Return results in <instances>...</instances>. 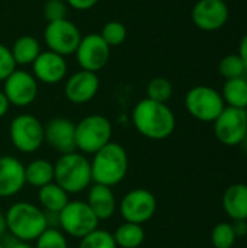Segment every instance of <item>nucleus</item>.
<instances>
[{
	"label": "nucleus",
	"instance_id": "obj_35",
	"mask_svg": "<svg viewBox=\"0 0 247 248\" xmlns=\"http://www.w3.org/2000/svg\"><path fill=\"white\" fill-rule=\"evenodd\" d=\"M236 238H242L247 235V221H233L231 224Z\"/></svg>",
	"mask_w": 247,
	"mask_h": 248
},
{
	"label": "nucleus",
	"instance_id": "obj_23",
	"mask_svg": "<svg viewBox=\"0 0 247 248\" xmlns=\"http://www.w3.org/2000/svg\"><path fill=\"white\" fill-rule=\"evenodd\" d=\"M10 52L13 55L16 65L17 64L19 65H28V64H32L36 60V57L41 54V45L35 36L22 35L13 42Z\"/></svg>",
	"mask_w": 247,
	"mask_h": 248
},
{
	"label": "nucleus",
	"instance_id": "obj_15",
	"mask_svg": "<svg viewBox=\"0 0 247 248\" xmlns=\"http://www.w3.org/2000/svg\"><path fill=\"white\" fill-rule=\"evenodd\" d=\"M76 124L63 116H55L44 125L45 142L58 154H68L76 150Z\"/></svg>",
	"mask_w": 247,
	"mask_h": 248
},
{
	"label": "nucleus",
	"instance_id": "obj_20",
	"mask_svg": "<svg viewBox=\"0 0 247 248\" xmlns=\"http://www.w3.org/2000/svg\"><path fill=\"white\" fill-rule=\"evenodd\" d=\"M223 208L233 221H247V185L229 186L223 195Z\"/></svg>",
	"mask_w": 247,
	"mask_h": 248
},
{
	"label": "nucleus",
	"instance_id": "obj_12",
	"mask_svg": "<svg viewBox=\"0 0 247 248\" xmlns=\"http://www.w3.org/2000/svg\"><path fill=\"white\" fill-rule=\"evenodd\" d=\"M76 60L82 70L99 73L106 67L111 57V46L99 33H87L82 36L76 49Z\"/></svg>",
	"mask_w": 247,
	"mask_h": 248
},
{
	"label": "nucleus",
	"instance_id": "obj_5",
	"mask_svg": "<svg viewBox=\"0 0 247 248\" xmlns=\"http://www.w3.org/2000/svg\"><path fill=\"white\" fill-rule=\"evenodd\" d=\"M76 150L82 154H95L111 142L112 124L103 115H89L76 124Z\"/></svg>",
	"mask_w": 247,
	"mask_h": 248
},
{
	"label": "nucleus",
	"instance_id": "obj_25",
	"mask_svg": "<svg viewBox=\"0 0 247 248\" xmlns=\"http://www.w3.org/2000/svg\"><path fill=\"white\" fill-rule=\"evenodd\" d=\"M112 235H114V240L116 243V247L138 248L144 243L146 231L138 224L124 222L115 230V232Z\"/></svg>",
	"mask_w": 247,
	"mask_h": 248
},
{
	"label": "nucleus",
	"instance_id": "obj_13",
	"mask_svg": "<svg viewBox=\"0 0 247 248\" xmlns=\"http://www.w3.org/2000/svg\"><path fill=\"white\" fill-rule=\"evenodd\" d=\"M3 83V93L13 106H29L38 96V81L25 70H15Z\"/></svg>",
	"mask_w": 247,
	"mask_h": 248
},
{
	"label": "nucleus",
	"instance_id": "obj_40",
	"mask_svg": "<svg viewBox=\"0 0 247 248\" xmlns=\"http://www.w3.org/2000/svg\"><path fill=\"white\" fill-rule=\"evenodd\" d=\"M240 145H242V147H243V148H245V150L247 151V135H246V138L242 141V144H240Z\"/></svg>",
	"mask_w": 247,
	"mask_h": 248
},
{
	"label": "nucleus",
	"instance_id": "obj_41",
	"mask_svg": "<svg viewBox=\"0 0 247 248\" xmlns=\"http://www.w3.org/2000/svg\"><path fill=\"white\" fill-rule=\"evenodd\" d=\"M0 248H4V246H3V244H1V243H0Z\"/></svg>",
	"mask_w": 247,
	"mask_h": 248
},
{
	"label": "nucleus",
	"instance_id": "obj_34",
	"mask_svg": "<svg viewBox=\"0 0 247 248\" xmlns=\"http://www.w3.org/2000/svg\"><path fill=\"white\" fill-rule=\"evenodd\" d=\"M66 3L76 10H89L99 3V0H66Z\"/></svg>",
	"mask_w": 247,
	"mask_h": 248
},
{
	"label": "nucleus",
	"instance_id": "obj_21",
	"mask_svg": "<svg viewBox=\"0 0 247 248\" xmlns=\"http://www.w3.org/2000/svg\"><path fill=\"white\" fill-rule=\"evenodd\" d=\"M38 201L41 208L47 214H57V215L70 202L68 193L63 187H60L55 182L48 183L41 189H38Z\"/></svg>",
	"mask_w": 247,
	"mask_h": 248
},
{
	"label": "nucleus",
	"instance_id": "obj_27",
	"mask_svg": "<svg viewBox=\"0 0 247 248\" xmlns=\"http://www.w3.org/2000/svg\"><path fill=\"white\" fill-rule=\"evenodd\" d=\"M102 39L112 48V46H119L125 42L127 39V28L122 22L119 20H109L103 25L100 33Z\"/></svg>",
	"mask_w": 247,
	"mask_h": 248
},
{
	"label": "nucleus",
	"instance_id": "obj_16",
	"mask_svg": "<svg viewBox=\"0 0 247 248\" xmlns=\"http://www.w3.org/2000/svg\"><path fill=\"white\" fill-rule=\"evenodd\" d=\"M99 87L100 81L98 73L80 70L67 78L64 84V96L70 103L84 105L98 94Z\"/></svg>",
	"mask_w": 247,
	"mask_h": 248
},
{
	"label": "nucleus",
	"instance_id": "obj_30",
	"mask_svg": "<svg viewBox=\"0 0 247 248\" xmlns=\"http://www.w3.org/2000/svg\"><path fill=\"white\" fill-rule=\"evenodd\" d=\"M35 248H68L67 237L61 230L48 227L35 240Z\"/></svg>",
	"mask_w": 247,
	"mask_h": 248
},
{
	"label": "nucleus",
	"instance_id": "obj_18",
	"mask_svg": "<svg viewBox=\"0 0 247 248\" xmlns=\"http://www.w3.org/2000/svg\"><path fill=\"white\" fill-rule=\"evenodd\" d=\"M25 166L13 155L0 157V198H12L25 187Z\"/></svg>",
	"mask_w": 247,
	"mask_h": 248
},
{
	"label": "nucleus",
	"instance_id": "obj_11",
	"mask_svg": "<svg viewBox=\"0 0 247 248\" xmlns=\"http://www.w3.org/2000/svg\"><path fill=\"white\" fill-rule=\"evenodd\" d=\"M82 36L79 28L68 19L48 22L44 29V41L48 49L63 57L76 52Z\"/></svg>",
	"mask_w": 247,
	"mask_h": 248
},
{
	"label": "nucleus",
	"instance_id": "obj_28",
	"mask_svg": "<svg viewBox=\"0 0 247 248\" xmlns=\"http://www.w3.org/2000/svg\"><path fill=\"white\" fill-rule=\"evenodd\" d=\"M218 71L226 80H230V78L243 77L246 73V67L239 54H230L221 58L218 64Z\"/></svg>",
	"mask_w": 247,
	"mask_h": 248
},
{
	"label": "nucleus",
	"instance_id": "obj_29",
	"mask_svg": "<svg viewBox=\"0 0 247 248\" xmlns=\"http://www.w3.org/2000/svg\"><path fill=\"white\" fill-rule=\"evenodd\" d=\"M79 248H118L114 235L105 230H95L86 237L80 238Z\"/></svg>",
	"mask_w": 247,
	"mask_h": 248
},
{
	"label": "nucleus",
	"instance_id": "obj_22",
	"mask_svg": "<svg viewBox=\"0 0 247 248\" xmlns=\"http://www.w3.org/2000/svg\"><path fill=\"white\" fill-rule=\"evenodd\" d=\"M26 185L41 189L42 186L54 182V164L45 158H35L25 166Z\"/></svg>",
	"mask_w": 247,
	"mask_h": 248
},
{
	"label": "nucleus",
	"instance_id": "obj_38",
	"mask_svg": "<svg viewBox=\"0 0 247 248\" xmlns=\"http://www.w3.org/2000/svg\"><path fill=\"white\" fill-rule=\"evenodd\" d=\"M3 246H4V244H3ZM4 248H35V247H32L29 243H23V241L13 240V243H12V244H9V246H4Z\"/></svg>",
	"mask_w": 247,
	"mask_h": 248
},
{
	"label": "nucleus",
	"instance_id": "obj_6",
	"mask_svg": "<svg viewBox=\"0 0 247 248\" xmlns=\"http://www.w3.org/2000/svg\"><path fill=\"white\" fill-rule=\"evenodd\" d=\"M9 138L19 153L32 154L45 144L44 124L31 113L17 115L10 122Z\"/></svg>",
	"mask_w": 247,
	"mask_h": 248
},
{
	"label": "nucleus",
	"instance_id": "obj_19",
	"mask_svg": "<svg viewBox=\"0 0 247 248\" xmlns=\"http://www.w3.org/2000/svg\"><path fill=\"white\" fill-rule=\"evenodd\" d=\"M86 203L92 209V212L96 215V218L100 221L111 219L118 208L116 198L112 192V187L103 186V185H92L87 192V201Z\"/></svg>",
	"mask_w": 247,
	"mask_h": 248
},
{
	"label": "nucleus",
	"instance_id": "obj_4",
	"mask_svg": "<svg viewBox=\"0 0 247 248\" xmlns=\"http://www.w3.org/2000/svg\"><path fill=\"white\" fill-rule=\"evenodd\" d=\"M54 182L68 195L89 189L93 182L90 161L79 151L60 155L54 164Z\"/></svg>",
	"mask_w": 247,
	"mask_h": 248
},
{
	"label": "nucleus",
	"instance_id": "obj_10",
	"mask_svg": "<svg viewBox=\"0 0 247 248\" xmlns=\"http://www.w3.org/2000/svg\"><path fill=\"white\" fill-rule=\"evenodd\" d=\"M157 209L156 196L147 189H132L119 202V214L125 222L143 225L150 221Z\"/></svg>",
	"mask_w": 247,
	"mask_h": 248
},
{
	"label": "nucleus",
	"instance_id": "obj_33",
	"mask_svg": "<svg viewBox=\"0 0 247 248\" xmlns=\"http://www.w3.org/2000/svg\"><path fill=\"white\" fill-rule=\"evenodd\" d=\"M16 70V62L10 52V48L0 44V81H4Z\"/></svg>",
	"mask_w": 247,
	"mask_h": 248
},
{
	"label": "nucleus",
	"instance_id": "obj_17",
	"mask_svg": "<svg viewBox=\"0 0 247 248\" xmlns=\"http://www.w3.org/2000/svg\"><path fill=\"white\" fill-rule=\"evenodd\" d=\"M32 74L36 81L44 84H57L64 80L67 74V61L66 57L52 52L41 51L36 60L32 62Z\"/></svg>",
	"mask_w": 247,
	"mask_h": 248
},
{
	"label": "nucleus",
	"instance_id": "obj_7",
	"mask_svg": "<svg viewBox=\"0 0 247 248\" xmlns=\"http://www.w3.org/2000/svg\"><path fill=\"white\" fill-rule=\"evenodd\" d=\"M188 113L201 122H214L226 108L223 96L214 87L195 86L185 96Z\"/></svg>",
	"mask_w": 247,
	"mask_h": 248
},
{
	"label": "nucleus",
	"instance_id": "obj_31",
	"mask_svg": "<svg viewBox=\"0 0 247 248\" xmlns=\"http://www.w3.org/2000/svg\"><path fill=\"white\" fill-rule=\"evenodd\" d=\"M236 234L233 231L231 224L220 222L214 227L211 232V241L214 248H231L236 243Z\"/></svg>",
	"mask_w": 247,
	"mask_h": 248
},
{
	"label": "nucleus",
	"instance_id": "obj_1",
	"mask_svg": "<svg viewBox=\"0 0 247 248\" xmlns=\"http://www.w3.org/2000/svg\"><path fill=\"white\" fill-rule=\"evenodd\" d=\"M132 125L144 138L162 141L175 132L176 118L173 110L166 103L154 102L146 97L132 109Z\"/></svg>",
	"mask_w": 247,
	"mask_h": 248
},
{
	"label": "nucleus",
	"instance_id": "obj_39",
	"mask_svg": "<svg viewBox=\"0 0 247 248\" xmlns=\"http://www.w3.org/2000/svg\"><path fill=\"white\" fill-rule=\"evenodd\" d=\"M6 231H7V228H6V218H4V214L0 211V240L4 237Z\"/></svg>",
	"mask_w": 247,
	"mask_h": 248
},
{
	"label": "nucleus",
	"instance_id": "obj_14",
	"mask_svg": "<svg viewBox=\"0 0 247 248\" xmlns=\"http://www.w3.org/2000/svg\"><path fill=\"white\" fill-rule=\"evenodd\" d=\"M192 22L205 32L221 29L230 16L229 6L224 0H198L192 7Z\"/></svg>",
	"mask_w": 247,
	"mask_h": 248
},
{
	"label": "nucleus",
	"instance_id": "obj_9",
	"mask_svg": "<svg viewBox=\"0 0 247 248\" xmlns=\"http://www.w3.org/2000/svg\"><path fill=\"white\" fill-rule=\"evenodd\" d=\"M215 138L227 145H240L247 135V109L226 106L214 121Z\"/></svg>",
	"mask_w": 247,
	"mask_h": 248
},
{
	"label": "nucleus",
	"instance_id": "obj_2",
	"mask_svg": "<svg viewBox=\"0 0 247 248\" xmlns=\"http://www.w3.org/2000/svg\"><path fill=\"white\" fill-rule=\"evenodd\" d=\"M10 235L23 243L35 241L49 225L45 211L31 202H16L4 214Z\"/></svg>",
	"mask_w": 247,
	"mask_h": 248
},
{
	"label": "nucleus",
	"instance_id": "obj_32",
	"mask_svg": "<svg viewBox=\"0 0 247 248\" xmlns=\"http://www.w3.org/2000/svg\"><path fill=\"white\" fill-rule=\"evenodd\" d=\"M67 9L68 4L66 3V0H47L42 7V15L47 23L54 20H61V19H67Z\"/></svg>",
	"mask_w": 247,
	"mask_h": 248
},
{
	"label": "nucleus",
	"instance_id": "obj_36",
	"mask_svg": "<svg viewBox=\"0 0 247 248\" xmlns=\"http://www.w3.org/2000/svg\"><path fill=\"white\" fill-rule=\"evenodd\" d=\"M239 55H240V58L243 60V64H245L247 71V33L242 38V41H240V45H239Z\"/></svg>",
	"mask_w": 247,
	"mask_h": 248
},
{
	"label": "nucleus",
	"instance_id": "obj_24",
	"mask_svg": "<svg viewBox=\"0 0 247 248\" xmlns=\"http://www.w3.org/2000/svg\"><path fill=\"white\" fill-rule=\"evenodd\" d=\"M221 96L226 106L247 109V80L245 77L226 80Z\"/></svg>",
	"mask_w": 247,
	"mask_h": 248
},
{
	"label": "nucleus",
	"instance_id": "obj_8",
	"mask_svg": "<svg viewBox=\"0 0 247 248\" xmlns=\"http://www.w3.org/2000/svg\"><path fill=\"white\" fill-rule=\"evenodd\" d=\"M58 225L66 235L80 240L98 230L99 219L86 202L70 201L58 214Z\"/></svg>",
	"mask_w": 247,
	"mask_h": 248
},
{
	"label": "nucleus",
	"instance_id": "obj_37",
	"mask_svg": "<svg viewBox=\"0 0 247 248\" xmlns=\"http://www.w3.org/2000/svg\"><path fill=\"white\" fill-rule=\"evenodd\" d=\"M9 108H10V103H9L7 97L4 96L3 90H0V119L3 116H6V113L9 112Z\"/></svg>",
	"mask_w": 247,
	"mask_h": 248
},
{
	"label": "nucleus",
	"instance_id": "obj_26",
	"mask_svg": "<svg viewBox=\"0 0 247 248\" xmlns=\"http://www.w3.org/2000/svg\"><path fill=\"white\" fill-rule=\"evenodd\" d=\"M147 99L166 103L173 94V86L166 77H154L147 84Z\"/></svg>",
	"mask_w": 247,
	"mask_h": 248
},
{
	"label": "nucleus",
	"instance_id": "obj_3",
	"mask_svg": "<svg viewBox=\"0 0 247 248\" xmlns=\"http://www.w3.org/2000/svg\"><path fill=\"white\" fill-rule=\"evenodd\" d=\"M128 154L118 142H109L93 154L90 161L93 183L108 187L119 185L128 173Z\"/></svg>",
	"mask_w": 247,
	"mask_h": 248
}]
</instances>
